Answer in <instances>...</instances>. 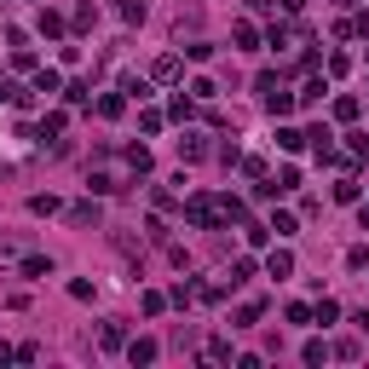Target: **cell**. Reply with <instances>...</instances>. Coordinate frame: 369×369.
I'll use <instances>...</instances> for the list:
<instances>
[{
  "mask_svg": "<svg viewBox=\"0 0 369 369\" xmlns=\"http://www.w3.org/2000/svg\"><path fill=\"white\" fill-rule=\"evenodd\" d=\"M184 219H191L197 231H214L219 225V197H191L184 202Z\"/></svg>",
  "mask_w": 369,
  "mask_h": 369,
  "instance_id": "6da1fadb",
  "label": "cell"
},
{
  "mask_svg": "<svg viewBox=\"0 0 369 369\" xmlns=\"http://www.w3.org/2000/svg\"><path fill=\"white\" fill-rule=\"evenodd\" d=\"M18 271L29 277V283H40V277H53V260H46V254H23V260H18Z\"/></svg>",
  "mask_w": 369,
  "mask_h": 369,
  "instance_id": "7a4b0ae2",
  "label": "cell"
},
{
  "mask_svg": "<svg viewBox=\"0 0 369 369\" xmlns=\"http://www.w3.org/2000/svg\"><path fill=\"white\" fill-rule=\"evenodd\" d=\"M294 104H300V99H294V92H283V87L265 92V110H271V116H294Z\"/></svg>",
  "mask_w": 369,
  "mask_h": 369,
  "instance_id": "3957f363",
  "label": "cell"
},
{
  "mask_svg": "<svg viewBox=\"0 0 369 369\" xmlns=\"http://www.w3.org/2000/svg\"><path fill=\"white\" fill-rule=\"evenodd\" d=\"M346 156H352V167L369 162V133H346Z\"/></svg>",
  "mask_w": 369,
  "mask_h": 369,
  "instance_id": "277c9868",
  "label": "cell"
},
{
  "mask_svg": "<svg viewBox=\"0 0 369 369\" xmlns=\"http://www.w3.org/2000/svg\"><path fill=\"white\" fill-rule=\"evenodd\" d=\"M179 156H184V162H202V156H208L202 133H184V138H179Z\"/></svg>",
  "mask_w": 369,
  "mask_h": 369,
  "instance_id": "5b68a950",
  "label": "cell"
},
{
  "mask_svg": "<svg viewBox=\"0 0 369 369\" xmlns=\"http://www.w3.org/2000/svg\"><path fill=\"white\" fill-rule=\"evenodd\" d=\"M265 271H271V277H289V271H294V254H289V248H271Z\"/></svg>",
  "mask_w": 369,
  "mask_h": 369,
  "instance_id": "8992f818",
  "label": "cell"
},
{
  "mask_svg": "<svg viewBox=\"0 0 369 369\" xmlns=\"http://www.w3.org/2000/svg\"><path fill=\"white\" fill-rule=\"evenodd\" d=\"M35 92H64V75L58 70H35Z\"/></svg>",
  "mask_w": 369,
  "mask_h": 369,
  "instance_id": "52a82bcc",
  "label": "cell"
},
{
  "mask_svg": "<svg viewBox=\"0 0 369 369\" xmlns=\"http://www.w3.org/2000/svg\"><path fill=\"white\" fill-rule=\"evenodd\" d=\"M121 110H127V92H104V99H99V116H110V121H116Z\"/></svg>",
  "mask_w": 369,
  "mask_h": 369,
  "instance_id": "ba28073f",
  "label": "cell"
},
{
  "mask_svg": "<svg viewBox=\"0 0 369 369\" xmlns=\"http://www.w3.org/2000/svg\"><path fill=\"white\" fill-rule=\"evenodd\" d=\"M335 202H358V179H352V167L335 179Z\"/></svg>",
  "mask_w": 369,
  "mask_h": 369,
  "instance_id": "9c48e42d",
  "label": "cell"
},
{
  "mask_svg": "<svg viewBox=\"0 0 369 369\" xmlns=\"http://www.w3.org/2000/svg\"><path fill=\"white\" fill-rule=\"evenodd\" d=\"M70 225H99V202H75L70 208Z\"/></svg>",
  "mask_w": 369,
  "mask_h": 369,
  "instance_id": "30bf717a",
  "label": "cell"
},
{
  "mask_svg": "<svg viewBox=\"0 0 369 369\" xmlns=\"http://www.w3.org/2000/svg\"><path fill=\"white\" fill-rule=\"evenodd\" d=\"M127 363H156V341H133L127 346Z\"/></svg>",
  "mask_w": 369,
  "mask_h": 369,
  "instance_id": "8fae6325",
  "label": "cell"
},
{
  "mask_svg": "<svg viewBox=\"0 0 369 369\" xmlns=\"http://www.w3.org/2000/svg\"><path fill=\"white\" fill-rule=\"evenodd\" d=\"M99 346H104V352H121V346H127V335H121V323H104V335H99Z\"/></svg>",
  "mask_w": 369,
  "mask_h": 369,
  "instance_id": "7c38bea8",
  "label": "cell"
},
{
  "mask_svg": "<svg viewBox=\"0 0 369 369\" xmlns=\"http://www.w3.org/2000/svg\"><path fill=\"white\" fill-rule=\"evenodd\" d=\"M64 99H70V104H92V81H70Z\"/></svg>",
  "mask_w": 369,
  "mask_h": 369,
  "instance_id": "4fadbf2b",
  "label": "cell"
},
{
  "mask_svg": "<svg viewBox=\"0 0 369 369\" xmlns=\"http://www.w3.org/2000/svg\"><path fill=\"white\" fill-rule=\"evenodd\" d=\"M271 237H294V214L277 208V214H271Z\"/></svg>",
  "mask_w": 369,
  "mask_h": 369,
  "instance_id": "5bb4252c",
  "label": "cell"
},
{
  "mask_svg": "<svg viewBox=\"0 0 369 369\" xmlns=\"http://www.w3.org/2000/svg\"><path fill=\"white\" fill-rule=\"evenodd\" d=\"M150 75H156V81H179V58H156Z\"/></svg>",
  "mask_w": 369,
  "mask_h": 369,
  "instance_id": "9a60e30c",
  "label": "cell"
},
{
  "mask_svg": "<svg viewBox=\"0 0 369 369\" xmlns=\"http://www.w3.org/2000/svg\"><path fill=\"white\" fill-rule=\"evenodd\" d=\"M29 214H40V219H53V214H58V197H29Z\"/></svg>",
  "mask_w": 369,
  "mask_h": 369,
  "instance_id": "2e32d148",
  "label": "cell"
},
{
  "mask_svg": "<svg viewBox=\"0 0 369 369\" xmlns=\"http://www.w3.org/2000/svg\"><path fill=\"white\" fill-rule=\"evenodd\" d=\"M12 70H29V75L40 70V64H35V53H29V46H12Z\"/></svg>",
  "mask_w": 369,
  "mask_h": 369,
  "instance_id": "e0dca14e",
  "label": "cell"
},
{
  "mask_svg": "<svg viewBox=\"0 0 369 369\" xmlns=\"http://www.w3.org/2000/svg\"><path fill=\"white\" fill-rule=\"evenodd\" d=\"M260 323V300H248V306H237V329H254Z\"/></svg>",
  "mask_w": 369,
  "mask_h": 369,
  "instance_id": "ac0fdd59",
  "label": "cell"
},
{
  "mask_svg": "<svg viewBox=\"0 0 369 369\" xmlns=\"http://www.w3.org/2000/svg\"><path fill=\"white\" fill-rule=\"evenodd\" d=\"M335 116H341V121H358V99H352V92H341V99H335Z\"/></svg>",
  "mask_w": 369,
  "mask_h": 369,
  "instance_id": "d6986e66",
  "label": "cell"
},
{
  "mask_svg": "<svg viewBox=\"0 0 369 369\" xmlns=\"http://www.w3.org/2000/svg\"><path fill=\"white\" fill-rule=\"evenodd\" d=\"M138 306H145V317H162V312H167V294H156V289H150Z\"/></svg>",
  "mask_w": 369,
  "mask_h": 369,
  "instance_id": "ffe728a7",
  "label": "cell"
},
{
  "mask_svg": "<svg viewBox=\"0 0 369 369\" xmlns=\"http://www.w3.org/2000/svg\"><path fill=\"white\" fill-rule=\"evenodd\" d=\"M277 145H283V150H300V145H306V133H294V127H277Z\"/></svg>",
  "mask_w": 369,
  "mask_h": 369,
  "instance_id": "44dd1931",
  "label": "cell"
},
{
  "mask_svg": "<svg viewBox=\"0 0 369 369\" xmlns=\"http://www.w3.org/2000/svg\"><path fill=\"white\" fill-rule=\"evenodd\" d=\"M184 58H191V64H208L214 46H208V40H191V46H184Z\"/></svg>",
  "mask_w": 369,
  "mask_h": 369,
  "instance_id": "7402d4cb",
  "label": "cell"
},
{
  "mask_svg": "<svg viewBox=\"0 0 369 369\" xmlns=\"http://www.w3.org/2000/svg\"><path fill=\"white\" fill-rule=\"evenodd\" d=\"M248 277H254V260H248V254L231 260V283H248Z\"/></svg>",
  "mask_w": 369,
  "mask_h": 369,
  "instance_id": "603a6c76",
  "label": "cell"
},
{
  "mask_svg": "<svg viewBox=\"0 0 369 369\" xmlns=\"http://www.w3.org/2000/svg\"><path fill=\"white\" fill-rule=\"evenodd\" d=\"M191 104H197V99H184V92H179V99L167 104V116H173V121H191Z\"/></svg>",
  "mask_w": 369,
  "mask_h": 369,
  "instance_id": "cb8c5ba5",
  "label": "cell"
},
{
  "mask_svg": "<svg viewBox=\"0 0 369 369\" xmlns=\"http://www.w3.org/2000/svg\"><path fill=\"white\" fill-rule=\"evenodd\" d=\"M312 317H317V323H335V317H341V306H335V300H317V306H312Z\"/></svg>",
  "mask_w": 369,
  "mask_h": 369,
  "instance_id": "d4e9b609",
  "label": "cell"
},
{
  "mask_svg": "<svg viewBox=\"0 0 369 369\" xmlns=\"http://www.w3.org/2000/svg\"><path fill=\"white\" fill-rule=\"evenodd\" d=\"M121 92H133V99H150V87L138 81V75H121Z\"/></svg>",
  "mask_w": 369,
  "mask_h": 369,
  "instance_id": "484cf974",
  "label": "cell"
},
{
  "mask_svg": "<svg viewBox=\"0 0 369 369\" xmlns=\"http://www.w3.org/2000/svg\"><path fill=\"white\" fill-rule=\"evenodd\" d=\"M127 162H133V173H145V167H150V150H145V145H133V150H127Z\"/></svg>",
  "mask_w": 369,
  "mask_h": 369,
  "instance_id": "4316f807",
  "label": "cell"
},
{
  "mask_svg": "<svg viewBox=\"0 0 369 369\" xmlns=\"http://www.w3.org/2000/svg\"><path fill=\"white\" fill-rule=\"evenodd\" d=\"M40 35H64V18L58 12H40Z\"/></svg>",
  "mask_w": 369,
  "mask_h": 369,
  "instance_id": "83f0119b",
  "label": "cell"
},
{
  "mask_svg": "<svg viewBox=\"0 0 369 369\" xmlns=\"http://www.w3.org/2000/svg\"><path fill=\"white\" fill-rule=\"evenodd\" d=\"M214 92H219V87H214L208 75H202V81H191V99H202V104H208V99H214Z\"/></svg>",
  "mask_w": 369,
  "mask_h": 369,
  "instance_id": "f1b7e54d",
  "label": "cell"
},
{
  "mask_svg": "<svg viewBox=\"0 0 369 369\" xmlns=\"http://www.w3.org/2000/svg\"><path fill=\"white\" fill-rule=\"evenodd\" d=\"M58 133H64V116L53 110V116H46V121H40V138H58Z\"/></svg>",
  "mask_w": 369,
  "mask_h": 369,
  "instance_id": "f546056e",
  "label": "cell"
},
{
  "mask_svg": "<svg viewBox=\"0 0 369 369\" xmlns=\"http://www.w3.org/2000/svg\"><path fill=\"white\" fill-rule=\"evenodd\" d=\"M306 363H323V358H329V346H323V341H306V352H300Z\"/></svg>",
  "mask_w": 369,
  "mask_h": 369,
  "instance_id": "4dcf8cb0",
  "label": "cell"
},
{
  "mask_svg": "<svg viewBox=\"0 0 369 369\" xmlns=\"http://www.w3.org/2000/svg\"><path fill=\"white\" fill-rule=\"evenodd\" d=\"M121 18H127V23H145V0H127V6H121Z\"/></svg>",
  "mask_w": 369,
  "mask_h": 369,
  "instance_id": "1f68e13d",
  "label": "cell"
},
{
  "mask_svg": "<svg viewBox=\"0 0 369 369\" xmlns=\"http://www.w3.org/2000/svg\"><path fill=\"white\" fill-rule=\"evenodd\" d=\"M6 260H18V243H12V237H0V265H6Z\"/></svg>",
  "mask_w": 369,
  "mask_h": 369,
  "instance_id": "d6a6232c",
  "label": "cell"
},
{
  "mask_svg": "<svg viewBox=\"0 0 369 369\" xmlns=\"http://www.w3.org/2000/svg\"><path fill=\"white\" fill-rule=\"evenodd\" d=\"M12 99H18V87H12V81H0V104H12Z\"/></svg>",
  "mask_w": 369,
  "mask_h": 369,
  "instance_id": "836d02e7",
  "label": "cell"
},
{
  "mask_svg": "<svg viewBox=\"0 0 369 369\" xmlns=\"http://www.w3.org/2000/svg\"><path fill=\"white\" fill-rule=\"evenodd\" d=\"M352 323H358V329L369 335V306H363V312H352Z\"/></svg>",
  "mask_w": 369,
  "mask_h": 369,
  "instance_id": "e575fe53",
  "label": "cell"
},
{
  "mask_svg": "<svg viewBox=\"0 0 369 369\" xmlns=\"http://www.w3.org/2000/svg\"><path fill=\"white\" fill-rule=\"evenodd\" d=\"M352 35H363V40H369V12H363V18L352 23Z\"/></svg>",
  "mask_w": 369,
  "mask_h": 369,
  "instance_id": "d590c367",
  "label": "cell"
},
{
  "mask_svg": "<svg viewBox=\"0 0 369 369\" xmlns=\"http://www.w3.org/2000/svg\"><path fill=\"white\" fill-rule=\"evenodd\" d=\"M18 358V346H6V341H0V363H12Z\"/></svg>",
  "mask_w": 369,
  "mask_h": 369,
  "instance_id": "8d00e7d4",
  "label": "cell"
},
{
  "mask_svg": "<svg viewBox=\"0 0 369 369\" xmlns=\"http://www.w3.org/2000/svg\"><path fill=\"white\" fill-rule=\"evenodd\" d=\"M277 6H283V12H300V6H306V0H277Z\"/></svg>",
  "mask_w": 369,
  "mask_h": 369,
  "instance_id": "74e56055",
  "label": "cell"
},
{
  "mask_svg": "<svg viewBox=\"0 0 369 369\" xmlns=\"http://www.w3.org/2000/svg\"><path fill=\"white\" fill-rule=\"evenodd\" d=\"M363 231H369V208H363Z\"/></svg>",
  "mask_w": 369,
  "mask_h": 369,
  "instance_id": "f35d334b",
  "label": "cell"
}]
</instances>
